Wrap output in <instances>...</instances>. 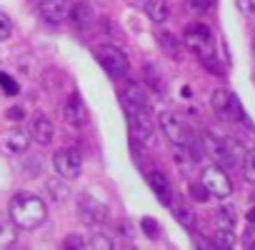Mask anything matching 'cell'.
Listing matches in <instances>:
<instances>
[{
    "instance_id": "8",
    "label": "cell",
    "mask_w": 255,
    "mask_h": 250,
    "mask_svg": "<svg viewBox=\"0 0 255 250\" xmlns=\"http://www.w3.org/2000/svg\"><path fill=\"white\" fill-rule=\"evenodd\" d=\"M78 215H80V220H83L85 225L98 228V225H103V223L108 220V208H105V203H100L98 198L83 193V195L78 198Z\"/></svg>"
},
{
    "instance_id": "15",
    "label": "cell",
    "mask_w": 255,
    "mask_h": 250,
    "mask_svg": "<svg viewBox=\"0 0 255 250\" xmlns=\"http://www.w3.org/2000/svg\"><path fill=\"white\" fill-rule=\"evenodd\" d=\"M155 40H158V48L170 58V60H180V55H183V48H180V40H178V35H173V33H168V30H163V28H158L155 30Z\"/></svg>"
},
{
    "instance_id": "19",
    "label": "cell",
    "mask_w": 255,
    "mask_h": 250,
    "mask_svg": "<svg viewBox=\"0 0 255 250\" xmlns=\"http://www.w3.org/2000/svg\"><path fill=\"white\" fill-rule=\"evenodd\" d=\"M120 100L123 105H140V108H148V98L143 93V88L138 83H128L123 90H120Z\"/></svg>"
},
{
    "instance_id": "30",
    "label": "cell",
    "mask_w": 255,
    "mask_h": 250,
    "mask_svg": "<svg viewBox=\"0 0 255 250\" xmlns=\"http://www.w3.org/2000/svg\"><path fill=\"white\" fill-rule=\"evenodd\" d=\"M10 35H13V20H10L3 10H0V43L8 40Z\"/></svg>"
},
{
    "instance_id": "36",
    "label": "cell",
    "mask_w": 255,
    "mask_h": 250,
    "mask_svg": "<svg viewBox=\"0 0 255 250\" xmlns=\"http://www.w3.org/2000/svg\"><path fill=\"white\" fill-rule=\"evenodd\" d=\"M193 240H195V245H198V248H205V250H213V248H215V243H213V240H208V238H203V235H195Z\"/></svg>"
},
{
    "instance_id": "22",
    "label": "cell",
    "mask_w": 255,
    "mask_h": 250,
    "mask_svg": "<svg viewBox=\"0 0 255 250\" xmlns=\"http://www.w3.org/2000/svg\"><path fill=\"white\" fill-rule=\"evenodd\" d=\"M173 160H175V165L180 168V173H183V175H190V170L195 168V158H193V153H190L185 145H175Z\"/></svg>"
},
{
    "instance_id": "34",
    "label": "cell",
    "mask_w": 255,
    "mask_h": 250,
    "mask_svg": "<svg viewBox=\"0 0 255 250\" xmlns=\"http://www.w3.org/2000/svg\"><path fill=\"white\" fill-rule=\"evenodd\" d=\"M63 248H68V250H78V248H85V238H83V235H78V233H73V235H68V238H65Z\"/></svg>"
},
{
    "instance_id": "42",
    "label": "cell",
    "mask_w": 255,
    "mask_h": 250,
    "mask_svg": "<svg viewBox=\"0 0 255 250\" xmlns=\"http://www.w3.org/2000/svg\"><path fill=\"white\" fill-rule=\"evenodd\" d=\"M253 53H255V40H253Z\"/></svg>"
},
{
    "instance_id": "9",
    "label": "cell",
    "mask_w": 255,
    "mask_h": 250,
    "mask_svg": "<svg viewBox=\"0 0 255 250\" xmlns=\"http://www.w3.org/2000/svg\"><path fill=\"white\" fill-rule=\"evenodd\" d=\"M70 5V0H45V3H40V18L48 25H60L68 20Z\"/></svg>"
},
{
    "instance_id": "14",
    "label": "cell",
    "mask_w": 255,
    "mask_h": 250,
    "mask_svg": "<svg viewBox=\"0 0 255 250\" xmlns=\"http://www.w3.org/2000/svg\"><path fill=\"white\" fill-rule=\"evenodd\" d=\"M65 120L73 125V128H80V125H85V120H88V108H85V103L78 93H73L65 103Z\"/></svg>"
},
{
    "instance_id": "18",
    "label": "cell",
    "mask_w": 255,
    "mask_h": 250,
    "mask_svg": "<svg viewBox=\"0 0 255 250\" xmlns=\"http://www.w3.org/2000/svg\"><path fill=\"white\" fill-rule=\"evenodd\" d=\"M68 18H70V23H73L75 30H88V28L93 25V13H90V8H88L85 3H75V5H70Z\"/></svg>"
},
{
    "instance_id": "4",
    "label": "cell",
    "mask_w": 255,
    "mask_h": 250,
    "mask_svg": "<svg viewBox=\"0 0 255 250\" xmlns=\"http://www.w3.org/2000/svg\"><path fill=\"white\" fill-rule=\"evenodd\" d=\"M95 58H98V63L103 65V70H105L110 78H125V75H128V68H130V63H128L125 53H123L118 45H98V48H95Z\"/></svg>"
},
{
    "instance_id": "2",
    "label": "cell",
    "mask_w": 255,
    "mask_h": 250,
    "mask_svg": "<svg viewBox=\"0 0 255 250\" xmlns=\"http://www.w3.org/2000/svg\"><path fill=\"white\" fill-rule=\"evenodd\" d=\"M10 220L23 228V230H35L40 228L45 220H48V205L43 198L33 195V193H18L13 200H10Z\"/></svg>"
},
{
    "instance_id": "24",
    "label": "cell",
    "mask_w": 255,
    "mask_h": 250,
    "mask_svg": "<svg viewBox=\"0 0 255 250\" xmlns=\"http://www.w3.org/2000/svg\"><path fill=\"white\" fill-rule=\"evenodd\" d=\"M48 193H50V198L55 200V203H65L68 200V195H70V190H68V185H65V178H53V180H48Z\"/></svg>"
},
{
    "instance_id": "1",
    "label": "cell",
    "mask_w": 255,
    "mask_h": 250,
    "mask_svg": "<svg viewBox=\"0 0 255 250\" xmlns=\"http://www.w3.org/2000/svg\"><path fill=\"white\" fill-rule=\"evenodd\" d=\"M185 38V45L195 53V58L215 75H223V68H220V60H218V48H215V38L210 33V28L205 23H190L183 33Z\"/></svg>"
},
{
    "instance_id": "16",
    "label": "cell",
    "mask_w": 255,
    "mask_h": 250,
    "mask_svg": "<svg viewBox=\"0 0 255 250\" xmlns=\"http://www.w3.org/2000/svg\"><path fill=\"white\" fill-rule=\"evenodd\" d=\"M170 208H173L175 220H178L185 230H195V210L190 208V203H188L185 198H173Z\"/></svg>"
},
{
    "instance_id": "17",
    "label": "cell",
    "mask_w": 255,
    "mask_h": 250,
    "mask_svg": "<svg viewBox=\"0 0 255 250\" xmlns=\"http://www.w3.org/2000/svg\"><path fill=\"white\" fill-rule=\"evenodd\" d=\"M143 10L155 25H163L170 18V3L168 0H143Z\"/></svg>"
},
{
    "instance_id": "31",
    "label": "cell",
    "mask_w": 255,
    "mask_h": 250,
    "mask_svg": "<svg viewBox=\"0 0 255 250\" xmlns=\"http://www.w3.org/2000/svg\"><path fill=\"white\" fill-rule=\"evenodd\" d=\"M140 225H143V230H145V235H148L150 240H155V238L160 235V225H158L153 218H143V223H140Z\"/></svg>"
},
{
    "instance_id": "37",
    "label": "cell",
    "mask_w": 255,
    "mask_h": 250,
    "mask_svg": "<svg viewBox=\"0 0 255 250\" xmlns=\"http://www.w3.org/2000/svg\"><path fill=\"white\" fill-rule=\"evenodd\" d=\"M243 245H245V248H255V230H253V228L243 235Z\"/></svg>"
},
{
    "instance_id": "5",
    "label": "cell",
    "mask_w": 255,
    "mask_h": 250,
    "mask_svg": "<svg viewBox=\"0 0 255 250\" xmlns=\"http://www.w3.org/2000/svg\"><path fill=\"white\" fill-rule=\"evenodd\" d=\"M158 120H160V130L165 133V138H168L173 145H188V143L193 140L190 128H188V125H185L175 113L163 110V113L158 115Z\"/></svg>"
},
{
    "instance_id": "21",
    "label": "cell",
    "mask_w": 255,
    "mask_h": 250,
    "mask_svg": "<svg viewBox=\"0 0 255 250\" xmlns=\"http://www.w3.org/2000/svg\"><path fill=\"white\" fill-rule=\"evenodd\" d=\"M210 105H213L215 115H220L223 120H228V115H230V93L218 88V90L210 95Z\"/></svg>"
},
{
    "instance_id": "26",
    "label": "cell",
    "mask_w": 255,
    "mask_h": 250,
    "mask_svg": "<svg viewBox=\"0 0 255 250\" xmlns=\"http://www.w3.org/2000/svg\"><path fill=\"white\" fill-rule=\"evenodd\" d=\"M145 83L155 90V93H163L165 90V83H163V75L160 73H155V65H145Z\"/></svg>"
},
{
    "instance_id": "20",
    "label": "cell",
    "mask_w": 255,
    "mask_h": 250,
    "mask_svg": "<svg viewBox=\"0 0 255 250\" xmlns=\"http://www.w3.org/2000/svg\"><path fill=\"white\" fill-rule=\"evenodd\" d=\"M18 243V225L10 220V215H0V248H13Z\"/></svg>"
},
{
    "instance_id": "41",
    "label": "cell",
    "mask_w": 255,
    "mask_h": 250,
    "mask_svg": "<svg viewBox=\"0 0 255 250\" xmlns=\"http://www.w3.org/2000/svg\"><path fill=\"white\" fill-rule=\"evenodd\" d=\"M30 3H35V5H40V3H45V0H30Z\"/></svg>"
},
{
    "instance_id": "12",
    "label": "cell",
    "mask_w": 255,
    "mask_h": 250,
    "mask_svg": "<svg viewBox=\"0 0 255 250\" xmlns=\"http://www.w3.org/2000/svg\"><path fill=\"white\" fill-rule=\"evenodd\" d=\"M30 140H35L38 145H50L53 143V135H55V128L53 123L45 118V115H35L30 120V130H28Z\"/></svg>"
},
{
    "instance_id": "32",
    "label": "cell",
    "mask_w": 255,
    "mask_h": 250,
    "mask_svg": "<svg viewBox=\"0 0 255 250\" xmlns=\"http://www.w3.org/2000/svg\"><path fill=\"white\" fill-rule=\"evenodd\" d=\"M0 85H3V90H5L8 95H18V90H20L18 83H15L8 73H0Z\"/></svg>"
},
{
    "instance_id": "40",
    "label": "cell",
    "mask_w": 255,
    "mask_h": 250,
    "mask_svg": "<svg viewBox=\"0 0 255 250\" xmlns=\"http://www.w3.org/2000/svg\"><path fill=\"white\" fill-rule=\"evenodd\" d=\"M125 3H128V5H140L143 0H125Z\"/></svg>"
},
{
    "instance_id": "29",
    "label": "cell",
    "mask_w": 255,
    "mask_h": 250,
    "mask_svg": "<svg viewBox=\"0 0 255 250\" xmlns=\"http://www.w3.org/2000/svg\"><path fill=\"white\" fill-rule=\"evenodd\" d=\"M215 223H218V228H235V213L230 210V208H220L218 213H215Z\"/></svg>"
},
{
    "instance_id": "10",
    "label": "cell",
    "mask_w": 255,
    "mask_h": 250,
    "mask_svg": "<svg viewBox=\"0 0 255 250\" xmlns=\"http://www.w3.org/2000/svg\"><path fill=\"white\" fill-rule=\"evenodd\" d=\"M200 148H203V153H208L220 168L233 165V163H230V155H228V150H225V140L215 138L213 133H203V135H200Z\"/></svg>"
},
{
    "instance_id": "28",
    "label": "cell",
    "mask_w": 255,
    "mask_h": 250,
    "mask_svg": "<svg viewBox=\"0 0 255 250\" xmlns=\"http://www.w3.org/2000/svg\"><path fill=\"white\" fill-rule=\"evenodd\" d=\"M85 248H100V250H113V240L103 233H93L85 238Z\"/></svg>"
},
{
    "instance_id": "13",
    "label": "cell",
    "mask_w": 255,
    "mask_h": 250,
    "mask_svg": "<svg viewBox=\"0 0 255 250\" xmlns=\"http://www.w3.org/2000/svg\"><path fill=\"white\" fill-rule=\"evenodd\" d=\"M148 183H150V188H153V193H155V198L165 205V208H170V203H173V185H170V180L160 173V170H153V173H148Z\"/></svg>"
},
{
    "instance_id": "23",
    "label": "cell",
    "mask_w": 255,
    "mask_h": 250,
    "mask_svg": "<svg viewBox=\"0 0 255 250\" xmlns=\"http://www.w3.org/2000/svg\"><path fill=\"white\" fill-rule=\"evenodd\" d=\"M240 173L245 178V183L255 185V150H245L240 158Z\"/></svg>"
},
{
    "instance_id": "25",
    "label": "cell",
    "mask_w": 255,
    "mask_h": 250,
    "mask_svg": "<svg viewBox=\"0 0 255 250\" xmlns=\"http://www.w3.org/2000/svg\"><path fill=\"white\" fill-rule=\"evenodd\" d=\"M215 0H185V10L193 15H205L208 10H213Z\"/></svg>"
},
{
    "instance_id": "6",
    "label": "cell",
    "mask_w": 255,
    "mask_h": 250,
    "mask_svg": "<svg viewBox=\"0 0 255 250\" xmlns=\"http://www.w3.org/2000/svg\"><path fill=\"white\" fill-rule=\"evenodd\" d=\"M200 183L205 185V190H208L213 198H228V195L233 193V180H230V175H228L220 165L203 168Z\"/></svg>"
},
{
    "instance_id": "11",
    "label": "cell",
    "mask_w": 255,
    "mask_h": 250,
    "mask_svg": "<svg viewBox=\"0 0 255 250\" xmlns=\"http://www.w3.org/2000/svg\"><path fill=\"white\" fill-rule=\"evenodd\" d=\"M0 140H3V148H5L10 155H20V153H25L28 145H30V135H28V130H25V128H18V125L8 128Z\"/></svg>"
},
{
    "instance_id": "27",
    "label": "cell",
    "mask_w": 255,
    "mask_h": 250,
    "mask_svg": "<svg viewBox=\"0 0 255 250\" xmlns=\"http://www.w3.org/2000/svg\"><path fill=\"white\" fill-rule=\"evenodd\" d=\"M213 243H215V248H233L235 245V233L230 228H218Z\"/></svg>"
},
{
    "instance_id": "7",
    "label": "cell",
    "mask_w": 255,
    "mask_h": 250,
    "mask_svg": "<svg viewBox=\"0 0 255 250\" xmlns=\"http://www.w3.org/2000/svg\"><path fill=\"white\" fill-rule=\"evenodd\" d=\"M53 168H55L58 178L75 180L83 173V158H80V153L75 148H60L53 155Z\"/></svg>"
},
{
    "instance_id": "39",
    "label": "cell",
    "mask_w": 255,
    "mask_h": 250,
    "mask_svg": "<svg viewBox=\"0 0 255 250\" xmlns=\"http://www.w3.org/2000/svg\"><path fill=\"white\" fill-rule=\"evenodd\" d=\"M248 220L255 225V208H250V210H248Z\"/></svg>"
},
{
    "instance_id": "3",
    "label": "cell",
    "mask_w": 255,
    "mask_h": 250,
    "mask_svg": "<svg viewBox=\"0 0 255 250\" xmlns=\"http://www.w3.org/2000/svg\"><path fill=\"white\" fill-rule=\"evenodd\" d=\"M125 118H128V125H130V133L138 138V143L143 145H153L155 140V120L150 118L148 108H140V105H125Z\"/></svg>"
},
{
    "instance_id": "33",
    "label": "cell",
    "mask_w": 255,
    "mask_h": 250,
    "mask_svg": "<svg viewBox=\"0 0 255 250\" xmlns=\"http://www.w3.org/2000/svg\"><path fill=\"white\" fill-rule=\"evenodd\" d=\"M190 195H193V200H198V203H205V200L210 198V193L205 190L203 183H193V185H190Z\"/></svg>"
},
{
    "instance_id": "38",
    "label": "cell",
    "mask_w": 255,
    "mask_h": 250,
    "mask_svg": "<svg viewBox=\"0 0 255 250\" xmlns=\"http://www.w3.org/2000/svg\"><path fill=\"white\" fill-rule=\"evenodd\" d=\"M8 118H10V120H23V118H25V110H23V108H10V110H8Z\"/></svg>"
},
{
    "instance_id": "35",
    "label": "cell",
    "mask_w": 255,
    "mask_h": 250,
    "mask_svg": "<svg viewBox=\"0 0 255 250\" xmlns=\"http://www.w3.org/2000/svg\"><path fill=\"white\" fill-rule=\"evenodd\" d=\"M238 10L245 18H253L255 15V0H238Z\"/></svg>"
}]
</instances>
